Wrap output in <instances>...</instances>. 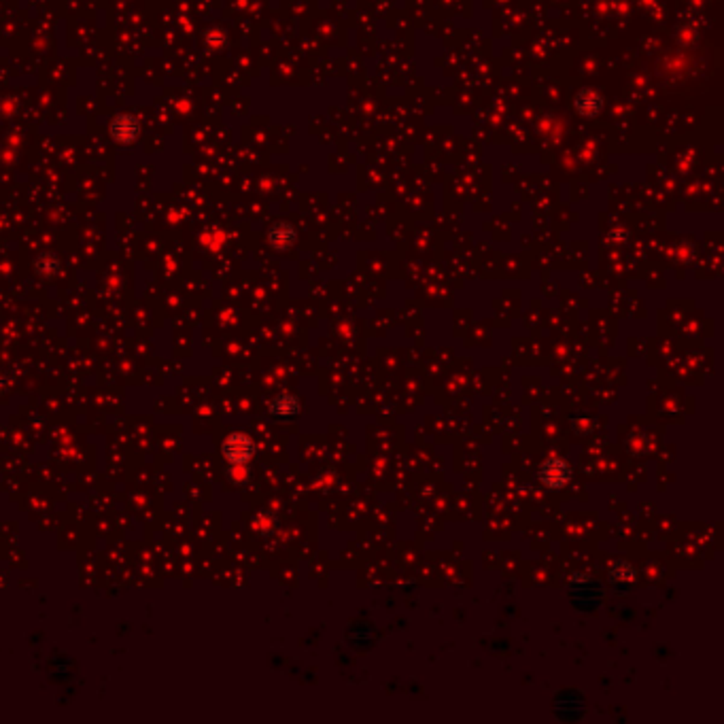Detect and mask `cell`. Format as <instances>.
<instances>
[{"label": "cell", "instance_id": "cell-3", "mask_svg": "<svg viewBox=\"0 0 724 724\" xmlns=\"http://www.w3.org/2000/svg\"><path fill=\"white\" fill-rule=\"evenodd\" d=\"M270 412L277 414V416H295V414L299 412L297 397H293V395H279V397L272 402Z\"/></svg>", "mask_w": 724, "mask_h": 724}, {"label": "cell", "instance_id": "cell-1", "mask_svg": "<svg viewBox=\"0 0 724 724\" xmlns=\"http://www.w3.org/2000/svg\"><path fill=\"white\" fill-rule=\"evenodd\" d=\"M569 478H571V467L561 457H548L537 469V480L551 491L563 489L569 482Z\"/></svg>", "mask_w": 724, "mask_h": 724}, {"label": "cell", "instance_id": "cell-4", "mask_svg": "<svg viewBox=\"0 0 724 724\" xmlns=\"http://www.w3.org/2000/svg\"><path fill=\"white\" fill-rule=\"evenodd\" d=\"M610 576H612V580L627 582V580H633V578H635V571H633V567H631L627 561H616V563L612 565Z\"/></svg>", "mask_w": 724, "mask_h": 724}, {"label": "cell", "instance_id": "cell-2", "mask_svg": "<svg viewBox=\"0 0 724 724\" xmlns=\"http://www.w3.org/2000/svg\"><path fill=\"white\" fill-rule=\"evenodd\" d=\"M226 453L232 461H246L253 457V442L246 436H234L226 444Z\"/></svg>", "mask_w": 724, "mask_h": 724}]
</instances>
